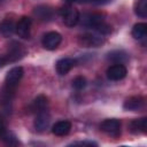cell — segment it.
<instances>
[{
  "mask_svg": "<svg viewBox=\"0 0 147 147\" xmlns=\"http://www.w3.org/2000/svg\"><path fill=\"white\" fill-rule=\"evenodd\" d=\"M25 53H26V49L21 42L11 41L7 47V52L2 56L5 57L7 63H11V62H16L21 60L25 55Z\"/></svg>",
  "mask_w": 147,
  "mask_h": 147,
  "instance_id": "cell-1",
  "label": "cell"
},
{
  "mask_svg": "<svg viewBox=\"0 0 147 147\" xmlns=\"http://www.w3.org/2000/svg\"><path fill=\"white\" fill-rule=\"evenodd\" d=\"M60 13H61V16L63 18V22H64V24L67 26L72 28V26H75L79 22V18H80L79 11L76 8H74L72 6H70V5L62 7Z\"/></svg>",
  "mask_w": 147,
  "mask_h": 147,
  "instance_id": "cell-2",
  "label": "cell"
},
{
  "mask_svg": "<svg viewBox=\"0 0 147 147\" xmlns=\"http://www.w3.org/2000/svg\"><path fill=\"white\" fill-rule=\"evenodd\" d=\"M78 42L84 47H99L105 42L100 33H84L78 38Z\"/></svg>",
  "mask_w": 147,
  "mask_h": 147,
  "instance_id": "cell-3",
  "label": "cell"
},
{
  "mask_svg": "<svg viewBox=\"0 0 147 147\" xmlns=\"http://www.w3.org/2000/svg\"><path fill=\"white\" fill-rule=\"evenodd\" d=\"M100 129L111 137H118L121 134V122L116 118H108L100 124Z\"/></svg>",
  "mask_w": 147,
  "mask_h": 147,
  "instance_id": "cell-4",
  "label": "cell"
},
{
  "mask_svg": "<svg viewBox=\"0 0 147 147\" xmlns=\"http://www.w3.org/2000/svg\"><path fill=\"white\" fill-rule=\"evenodd\" d=\"M16 87H11L9 85L3 84V86L0 88V106L5 109H8L11 107L13 98L15 95Z\"/></svg>",
  "mask_w": 147,
  "mask_h": 147,
  "instance_id": "cell-5",
  "label": "cell"
},
{
  "mask_svg": "<svg viewBox=\"0 0 147 147\" xmlns=\"http://www.w3.org/2000/svg\"><path fill=\"white\" fill-rule=\"evenodd\" d=\"M82 25L85 28H91V29H95L96 26H99L100 24H102L105 22L103 15L99 14V13H88L83 15L82 18Z\"/></svg>",
  "mask_w": 147,
  "mask_h": 147,
  "instance_id": "cell-6",
  "label": "cell"
},
{
  "mask_svg": "<svg viewBox=\"0 0 147 147\" xmlns=\"http://www.w3.org/2000/svg\"><path fill=\"white\" fill-rule=\"evenodd\" d=\"M62 41V37L59 32L56 31H51V32H47L44 37H42V40H41V44L42 46L48 49V51H53L55 49Z\"/></svg>",
  "mask_w": 147,
  "mask_h": 147,
  "instance_id": "cell-7",
  "label": "cell"
},
{
  "mask_svg": "<svg viewBox=\"0 0 147 147\" xmlns=\"http://www.w3.org/2000/svg\"><path fill=\"white\" fill-rule=\"evenodd\" d=\"M30 31H31V18L28 16H22L16 23L15 32L17 33L18 37L26 39L30 37Z\"/></svg>",
  "mask_w": 147,
  "mask_h": 147,
  "instance_id": "cell-8",
  "label": "cell"
},
{
  "mask_svg": "<svg viewBox=\"0 0 147 147\" xmlns=\"http://www.w3.org/2000/svg\"><path fill=\"white\" fill-rule=\"evenodd\" d=\"M106 74H107L108 79H110V80H121L126 76L127 70H126L125 65H123L121 63H115L107 69Z\"/></svg>",
  "mask_w": 147,
  "mask_h": 147,
  "instance_id": "cell-9",
  "label": "cell"
},
{
  "mask_svg": "<svg viewBox=\"0 0 147 147\" xmlns=\"http://www.w3.org/2000/svg\"><path fill=\"white\" fill-rule=\"evenodd\" d=\"M23 68L22 67H14L11 68L7 75H6V78H5V84L6 85H9L11 87H16L18 85V82L21 80V78L23 77Z\"/></svg>",
  "mask_w": 147,
  "mask_h": 147,
  "instance_id": "cell-10",
  "label": "cell"
},
{
  "mask_svg": "<svg viewBox=\"0 0 147 147\" xmlns=\"http://www.w3.org/2000/svg\"><path fill=\"white\" fill-rule=\"evenodd\" d=\"M49 122H51V116H49L47 110H44V111L37 113L34 122H33V125H34V129L37 131L41 132V131H44V130H46L48 127Z\"/></svg>",
  "mask_w": 147,
  "mask_h": 147,
  "instance_id": "cell-11",
  "label": "cell"
},
{
  "mask_svg": "<svg viewBox=\"0 0 147 147\" xmlns=\"http://www.w3.org/2000/svg\"><path fill=\"white\" fill-rule=\"evenodd\" d=\"M75 64H76V61L74 59H70V57L61 59L56 62V71L59 75L64 76L75 67Z\"/></svg>",
  "mask_w": 147,
  "mask_h": 147,
  "instance_id": "cell-12",
  "label": "cell"
},
{
  "mask_svg": "<svg viewBox=\"0 0 147 147\" xmlns=\"http://www.w3.org/2000/svg\"><path fill=\"white\" fill-rule=\"evenodd\" d=\"M145 99L142 96H131L126 99L123 103V108L125 110H138L144 107Z\"/></svg>",
  "mask_w": 147,
  "mask_h": 147,
  "instance_id": "cell-13",
  "label": "cell"
},
{
  "mask_svg": "<svg viewBox=\"0 0 147 147\" xmlns=\"http://www.w3.org/2000/svg\"><path fill=\"white\" fill-rule=\"evenodd\" d=\"M33 13L40 21H51L54 17V10L47 6H38L34 8Z\"/></svg>",
  "mask_w": 147,
  "mask_h": 147,
  "instance_id": "cell-14",
  "label": "cell"
},
{
  "mask_svg": "<svg viewBox=\"0 0 147 147\" xmlns=\"http://www.w3.org/2000/svg\"><path fill=\"white\" fill-rule=\"evenodd\" d=\"M71 129V123L69 121H59L56 122L53 127H52V132L55 134V136H65L69 133Z\"/></svg>",
  "mask_w": 147,
  "mask_h": 147,
  "instance_id": "cell-15",
  "label": "cell"
},
{
  "mask_svg": "<svg viewBox=\"0 0 147 147\" xmlns=\"http://www.w3.org/2000/svg\"><path fill=\"white\" fill-rule=\"evenodd\" d=\"M47 107H48V99H47L45 95L41 94V95H38V96L32 101L31 110L37 114V113L47 110Z\"/></svg>",
  "mask_w": 147,
  "mask_h": 147,
  "instance_id": "cell-16",
  "label": "cell"
},
{
  "mask_svg": "<svg viewBox=\"0 0 147 147\" xmlns=\"http://www.w3.org/2000/svg\"><path fill=\"white\" fill-rule=\"evenodd\" d=\"M16 24L14 23L13 20L6 18L0 22V34L2 37H10L15 32Z\"/></svg>",
  "mask_w": 147,
  "mask_h": 147,
  "instance_id": "cell-17",
  "label": "cell"
},
{
  "mask_svg": "<svg viewBox=\"0 0 147 147\" xmlns=\"http://www.w3.org/2000/svg\"><path fill=\"white\" fill-rule=\"evenodd\" d=\"M147 129V118L142 117L139 119H133L130 123V130L133 133H145Z\"/></svg>",
  "mask_w": 147,
  "mask_h": 147,
  "instance_id": "cell-18",
  "label": "cell"
},
{
  "mask_svg": "<svg viewBox=\"0 0 147 147\" xmlns=\"http://www.w3.org/2000/svg\"><path fill=\"white\" fill-rule=\"evenodd\" d=\"M147 34V24L146 23H137L132 28V36L136 39H142Z\"/></svg>",
  "mask_w": 147,
  "mask_h": 147,
  "instance_id": "cell-19",
  "label": "cell"
},
{
  "mask_svg": "<svg viewBox=\"0 0 147 147\" xmlns=\"http://www.w3.org/2000/svg\"><path fill=\"white\" fill-rule=\"evenodd\" d=\"M108 59L110 61H113L114 63H121V64H123L124 62L127 61V55L123 51H115V52H111V53L108 54Z\"/></svg>",
  "mask_w": 147,
  "mask_h": 147,
  "instance_id": "cell-20",
  "label": "cell"
},
{
  "mask_svg": "<svg viewBox=\"0 0 147 147\" xmlns=\"http://www.w3.org/2000/svg\"><path fill=\"white\" fill-rule=\"evenodd\" d=\"M0 140H1V141H3L6 145H9V146L18 145V141H17L16 137H15L11 132L7 131L6 129H5L2 132H0Z\"/></svg>",
  "mask_w": 147,
  "mask_h": 147,
  "instance_id": "cell-21",
  "label": "cell"
},
{
  "mask_svg": "<svg viewBox=\"0 0 147 147\" xmlns=\"http://www.w3.org/2000/svg\"><path fill=\"white\" fill-rule=\"evenodd\" d=\"M134 13L141 18L147 17V0H138L136 2Z\"/></svg>",
  "mask_w": 147,
  "mask_h": 147,
  "instance_id": "cell-22",
  "label": "cell"
},
{
  "mask_svg": "<svg viewBox=\"0 0 147 147\" xmlns=\"http://www.w3.org/2000/svg\"><path fill=\"white\" fill-rule=\"evenodd\" d=\"M86 84H87V83H86V78L83 77V76H77V77H75V78L72 79V87H74L75 90L80 91V90L85 88Z\"/></svg>",
  "mask_w": 147,
  "mask_h": 147,
  "instance_id": "cell-23",
  "label": "cell"
},
{
  "mask_svg": "<svg viewBox=\"0 0 147 147\" xmlns=\"http://www.w3.org/2000/svg\"><path fill=\"white\" fill-rule=\"evenodd\" d=\"M76 145H80V146H96L98 144L94 141H77V142H72L69 146H76Z\"/></svg>",
  "mask_w": 147,
  "mask_h": 147,
  "instance_id": "cell-24",
  "label": "cell"
},
{
  "mask_svg": "<svg viewBox=\"0 0 147 147\" xmlns=\"http://www.w3.org/2000/svg\"><path fill=\"white\" fill-rule=\"evenodd\" d=\"M5 129H6V125H5V119H3V117L0 115V132H2Z\"/></svg>",
  "mask_w": 147,
  "mask_h": 147,
  "instance_id": "cell-25",
  "label": "cell"
},
{
  "mask_svg": "<svg viewBox=\"0 0 147 147\" xmlns=\"http://www.w3.org/2000/svg\"><path fill=\"white\" fill-rule=\"evenodd\" d=\"M6 64H7V61L5 60V57H3V56H0V68L5 67Z\"/></svg>",
  "mask_w": 147,
  "mask_h": 147,
  "instance_id": "cell-26",
  "label": "cell"
},
{
  "mask_svg": "<svg viewBox=\"0 0 147 147\" xmlns=\"http://www.w3.org/2000/svg\"><path fill=\"white\" fill-rule=\"evenodd\" d=\"M69 5L72 3V2H79V3H83V2H87V0H65Z\"/></svg>",
  "mask_w": 147,
  "mask_h": 147,
  "instance_id": "cell-27",
  "label": "cell"
},
{
  "mask_svg": "<svg viewBox=\"0 0 147 147\" xmlns=\"http://www.w3.org/2000/svg\"><path fill=\"white\" fill-rule=\"evenodd\" d=\"M107 0H87V2H93V3H103Z\"/></svg>",
  "mask_w": 147,
  "mask_h": 147,
  "instance_id": "cell-28",
  "label": "cell"
},
{
  "mask_svg": "<svg viewBox=\"0 0 147 147\" xmlns=\"http://www.w3.org/2000/svg\"><path fill=\"white\" fill-rule=\"evenodd\" d=\"M1 2H2V0H0V3H1Z\"/></svg>",
  "mask_w": 147,
  "mask_h": 147,
  "instance_id": "cell-29",
  "label": "cell"
}]
</instances>
